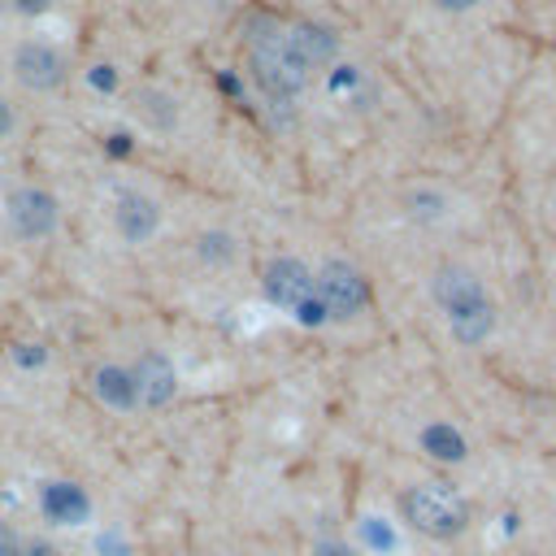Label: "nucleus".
<instances>
[{"label":"nucleus","mask_w":556,"mask_h":556,"mask_svg":"<svg viewBox=\"0 0 556 556\" xmlns=\"http://www.w3.org/2000/svg\"><path fill=\"white\" fill-rule=\"evenodd\" d=\"M287 39H291L295 52L308 61V70H313V65H326V61L334 56V35H330L326 26H308V22H304V26H291Z\"/></svg>","instance_id":"12"},{"label":"nucleus","mask_w":556,"mask_h":556,"mask_svg":"<svg viewBox=\"0 0 556 556\" xmlns=\"http://www.w3.org/2000/svg\"><path fill=\"white\" fill-rule=\"evenodd\" d=\"M439 4H443V9H469L473 0H439Z\"/></svg>","instance_id":"22"},{"label":"nucleus","mask_w":556,"mask_h":556,"mask_svg":"<svg viewBox=\"0 0 556 556\" xmlns=\"http://www.w3.org/2000/svg\"><path fill=\"white\" fill-rule=\"evenodd\" d=\"M430 291H434L439 308L447 313L452 334H456L465 348L482 343V339L495 330V304H491V295L482 291L478 274H469V269H460V265H443V269L434 274V282H430Z\"/></svg>","instance_id":"1"},{"label":"nucleus","mask_w":556,"mask_h":556,"mask_svg":"<svg viewBox=\"0 0 556 556\" xmlns=\"http://www.w3.org/2000/svg\"><path fill=\"white\" fill-rule=\"evenodd\" d=\"M91 83H96V87H113V65H96V70H91Z\"/></svg>","instance_id":"19"},{"label":"nucleus","mask_w":556,"mask_h":556,"mask_svg":"<svg viewBox=\"0 0 556 556\" xmlns=\"http://www.w3.org/2000/svg\"><path fill=\"white\" fill-rule=\"evenodd\" d=\"M400 513L426 539H456L469 530V504L447 482H413L400 495Z\"/></svg>","instance_id":"2"},{"label":"nucleus","mask_w":556,"mask_h":556,"mask_svg":"<svg viewBox=\"0 0 556 556\" xmlns=\"http://www.w3.org/2000/svg\"><path fill=\"white\" fill-rule=\"evenodd\" d=\"M39 508L56 526H83L91 517V500H87V491L78 482H43Z\"/></svg>","instance_id":"10"},{"label":"nucleus","mask_w":556,"mask_h":556,"mask_svg":"<svg viewBox=\"0 0 556 556\" xmlns=\"http://www.w3.org/2000/svg\"><path fill=\"white\" fill-rule=\"evenodd\" d=\"M0 556H22V534L9 521H0Z\"/></svg>","instance_id":"17"},{"label":"nucleus","mask_w":556,"mask_h":556,"mask_svg":"<svg viewBox=\"0 0 556 556\" xmlns=\"http://www.w3.org/2000/svg\"><path fill=\"white\" fill-rule=\"evenodd\" d=\"M313 556H365V552H356V547H348V543H339V539H321V543L313 547Z\"/></svg>","instance_id":"18"},{"label":"nucleus","mask_w":556,"mask_h":556,"mask_svg":"<svg viewBox=\"0 0 556 556\" xmlns=\"http://www.w3.org/2000/svg\"><path fill=\"white\" fill-rule=\"evenodd\" d=\"M252 74L269 96H295L308 83V61L295 52L287 30H269L252 39Z\"/></svg>","instance_id":"3"},{"label":"nucleus","mask_w":556,"mask_h":556,"mask_svg":"<svg viewBox=\"0 0 556 556\" xmlns=\"http://www.w3.org/2000/svg\"><path fill=\"white\" fill-rule=\"evenodd\" d=\"M91 395L113 408V413H135L139 408V391H135V378H130V365H100L91 374Z\"/></svg>","instance_id":"11"},{"label":"nucleus","mask_w":556,"mask_h":556,"mask_svg":"<svg viewBox=\"0 0 556 556\" xmlns=\"http://www.w3.org/2000/svg\"><path fill=\"white\" fill-rule=\"evenodd\" d=\"M4 217H9V230H13L17 239L39 243V239H48V235L56 230L61 204H56V195L43 191V187H17V191L9 195V204H4Z\"/></svg>","instance_id":"6"},{"label":"nucleus","mask_w":556,"mask_h":556,"mask_svg":"<svg viewBox=\"0 0 556 556\" xmlns=\"http://www.w3.org/2000/svg\"><path fill=\"white\" fill-rule=\"evenodd\" d=\"M204 261H213V265H226L230 256H235V239L230 235H222V230H208V235H200V248H195Z\"/></svg>","instance_id":"15"},{"label":"nucleus","mask_w":556,"mask_h":556,"mask_svg":"<svg viewBox=\"0 0 556 556\" xmlns=\"http://www.w3.org/2000/svg\"><path fill=\"white\" fill-rule=\"evenodd\" d=\"M421 447L434 456V460H465V439L447 426V421H434V426H426L421 430Z\"/></svg>","instance_id":"13"},{"label":"nucleus","mask_w":556,"mask_h":556,"mask_svg":"<svg viewBox=\"0 0 556 556\" xmlns=\"http://www.w3.org/2000/svg\"><path fill=\"white\" fill-rule=\"evenodd\" d=\"M313 291H317V300L326 308V321H348L369 304V287L348 261H326L313 274Z\"/></svg>","instance_id":"5"},{"label":"nucleus","mask_w":556,"mask_h":556,"mask_svg":"<svg viewBox=\"0 0 556 556\" xmlns=\"http://www.w3.org/2000/svg\"><path fill=\"white\" fill-rule=\"evenodd\" d=\"M9 130H13V109H9L4 100H0V139H4Z\"/></svg>","instance_id":"21"},{"label":"nucleus","mask_w":556,"mask_h":556,"mask_svg":"<svg viewBox=\"0 0 556 556\" xmlns=\"http://www.w3.org/2000/svg\"><path fill=\"white\" fill-rule=\"evenodd\" d=\"M13 9H17V13H43L48 0H13Z\"/></svg>","instance_id":"20"},{"label":"nucleus","mask_w":556,"mask_h":556,"mask_svg":"<svg viewBox=\"0 0 556 556\" xmlns=\"http://www.w3.org/2000/svg\"><path fill=\"white\" fill-rule=\"evenodd\" d=\"M139 109H143V117H148L152 126H161V130H169V126H174V117H178L174 100H169V96H161V91H139Z\"/></svg>","instance_id":"14"},{"label":"nucleus","mask_w":556,"mask_h":556,"mask_svg":"<svg viewBox=\"0 0 556 556\" xmlns=\"http://www.w3.org/2000/svg\"><path fill=\"white\" fill-rule=\"evenodd\" d=\"M113 226H117V235L126 243H148L156 235V226H161V208L143 191H122L117 208H113Z\"/></svg>","instance_id":"9"},{"label":"nucleus","mask_w":556,"mask_h":556,"mask_svg":"<svg viewBox=\"0 0 556 556\" xmlns=\"http://www.w3.org/2000/svg\"><path fill=\"white\" fill-rule=\"evenodd\" d=\"M261 282H265L269 304L295 313V321H304V326H321V321H326V308H321V300H317V291H313V269H308L304 261H295V256L269 261Z\"/></svg>","instance_id":"4"},{"label":"nucleus","mask_w":556,"mask_h":556,"mask_svg":"<svg viewBox=\"0 0 556 556\" xmlns=\"http://www.w3.org/2000/svg\"><path fill=\"white\" fill-rule=\"evenodd\" d=\"M13 361L35 369V365H43V361H48V352H43V343H22V348H13Z\"/></svg>","instance_id":"16"},{"label":"nucleus","mask_w":556,"mask_h":556,"mask_svg":"<svg viewBox=\"0 0 556 556\" xmlns=\"http://www.w3.org/2000/svg\"><path fill=\"white\" fill-rule=\"evenodd\" d=\"M130 378L139 391V408H165L178 391V374H174V361L165 352H143L130 365Z\"/></svg>","instance_id":"8"},{"label":"nucleus","mask_w":556,"mask_h":556,"mask_svg":"<svg viewBox=\"0 0 556 556\" xmlns=\"http://www.w3.org/2000/svg\"><path fill=\"white\" fill-rule=\"evenodd\" d=\"M13 74L26 91H56L70 74L65 56L52 48V43H39V39H26L13 48Z\"/></svg>","instance_id":"7"}]
</instances>
